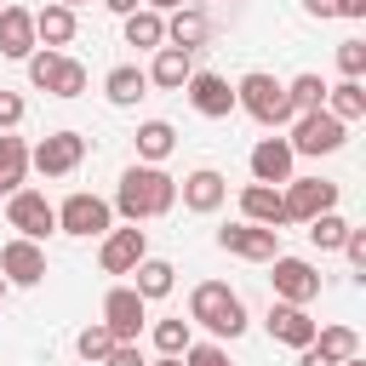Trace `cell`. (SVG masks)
I'll return each instance as SVG.
<instances>
[{
  "label": "cell",
  "mask_w": 366,
  "mask_h": 366,
  "mask_svg": "<svg viewBox=\"0 0 366 366\" xmlns=\"http://www.w3.org/2000/svg\"><path fill=\"white\" fill-rule=\"evenodd\" d=\"M177 206V177L160 172V166H132L120 172V189H114V212L126 223H143V217H166Z\"/></svg>",
  "instance_id": "6da1fadb"
},
{
  "label": "cell",
  "mask_w": 366,
  "mask_h": 366,
  "mask_svg": "<svg viewBox=\"0 0 366 366\" xmlns=\"http://www.w3.org/2000/svg\"><path fill=\"white\" fill-rule=\"evenodd\" d=\"M189 320L206 326L212 337H240V332H246V303H240L223 280H200V286L189 292Z\"/></svg>",
  "instance_id": "7a4b0ae2"
},
{
  "label": "cell",
  "mask_w": 366,
  "mask_h": 366,
  "mask_svg": "<svg viewBox=\"0 0 366 366\" xmlns=\"http://www.w3.org/2000/svg\"><path fill=\"white\" fill-rule=\"evenodd\" d=\"M234 109H246V114H252L257 126H286V120H292L286 86H280L274 74H263V69L240 74V86H234Z\"/></svg>",
  "instance_id": "3957f363"
},
{
  "label": "cell",
  "mask_w": 366,
  "mask_h": 366,
  "mask_svg": "<svg viewBox=\"0 0 366 366\" xmlns=\"http://www.w3.org/2000/svg\"><path fill=\"white\" fill-rule=\"evenodd\" d=\"M343 137H349V126L343 120H332L326 109H309V114H292V154H337L343 149Z\"/></svg>",
  "instance_id": "277c9868"
},
{
  "label": "cell",
  "mask_w": 366,
  "mask_h": 366,
  "mask_svg": "<svg viewBox=\"0 0 366 366\" xmlns=\"http://www.w3.org/2000/svg\"><path fill=\"white\" fill-rule=\"evenodd\" d=\"M280 206H286V223H309V217L337 206V183H326V177H286L280 183Z\"/></svg>",
  "instance_id": "5b68a950"
},
{
  "label": "cell",
  "mask_w": 366,
  "mask_h": 366,
  "mask_svg": "<svg viewBox=\"0 0 366 366\" xmlns=\"http://www.w3.org/2000/svg\"><path fill=\"white\" fill-rule=\"evenodd\" d=\"M6 223H11L23 240H46V234L57 229V206H51L40 189H11V200H6Z\"/></svg>",
  "instance_id": "8992f818"
},
{
  "label": "cell",
  "mask_w": 366,
  "mask_h": 366,
  "mask_svg": "<svg viewBox=\"0 0 366 366\" xmlns=\"http://www.w3.org/2000/svg\"><path fill=\"white\" fill-rule=\"evenodd\" d=\"M57 229H63V234H80V240L109 234V229H114V206L80 189V194H69V200L57 206Z\"/></svg>",
  "instance_id": "52a82bcc"
},
{
  "label": "cell",
  "mask_w": 366,
  "mask_h": 366,
  "mask_svg": "<svg viewBox=\"0 0 366 366\" xmlns=\"http://www.w3.org/2000/svg\"><path fill=\"white\" fill-rule=\"evenodd\" d=\"M80 160H86V137H80V132H51V137H40V143L29 149V166H34L40 177H69Z\"/></svg>",
  "instance_id": "ba28073f"
},
{
  "label": "cell",
  "mask_w": 366,
  "mask_h": 366,
  "mask_svg": "<svg viewBox=\"0 0 366 366\" xmlns=\"http://www.w3.org/2000/svg\"><path fill=\"white\" fill-rule=\"evenodd\" d=\"M217 246L246 257V263H274L280 257V229H257V223H229L217 229Z\"/></svg>",
  "instance_id": "9c48e42d"
},
{
  "label": "cell",
  "mask_w": 366,
  "mask_h": 366,
  "mask_svg": "<svg viewBox=\"0 0 366 366\" xmlns=\"http://www.w3.org/2000/svg\"><path fill=\"white\" fill-rule=\"evenodd\" d=\"M274 303H297V309H309L315 297H320V274H315V263H303V257H274Z\"/></svg>",
  "instance_id": "30bf717a"
},
{
  "label": "cell",
  "mask_w": 366,
  "mask_h": 366,
  "mask_svg": "<svg viewBox=\"0 0 366 366\" xmlns=\"http://www.w3.org/2000/svg\"><path fill=\"white\" fill-rule=\"evenodd\" d=\"M143 320H149V303H143L132 286H114V292L103 297V326L114 332V343H137Z\"/></svg>",
  "instance_id": "8fae6325"
},
{
  "label": "cell",
  "mask_w": 366,
  "mask_h": 366,
  "mask_svg": "<svg viewBox=\"0 0 366 366\" xmlns=\"http://www.w3.org/2000/svg\"><path fill=\"white\" fill-rule=\"evenodd\" d=\"M143 257H149V240H143V229H137V223H126V229H109V234H103V252H97L103 274H132Z\"/></svg>",
  "instance_id": "7c38bea8"
},
{
  "label": "cell",
  "mask_w": 366,
  "mask_h": 366,
  "mask_svg": "<svg viewBox=\"0 0 366 366\" xmlns=\"http://www.w3.org/2000/svg\"><path fill=\"white\" fill-rule=\"evenodd\" d=\"M0 274H6V286H40L46 280V252H40V240H6L0 246Z\"/></svg>",
  "instance_id": "4fadbf2b"
},
{
  "label": "cell",
  "mask_w": 366,
  "mask_h": 366,
  "mask_svg": "<svg viewBox=\"0 0 366 366\" xmlns=\"http://www.w3.org/2000/svg\"><path fill=\"white\" fill-rule=\"evenodd\" d=\"M183 92H189L194 114H206V120H223V114H234V86H229L223 74H212V69H194Z\"/></svg>",
  "instance_id": "5bb4252c"
},
{
  "label": "cell",
  "mask_w": 366,
  "mask_h": 366,
  "mask_svg": "<svg viewBox=\"0 0 366 366\" xmlns=\"http://www.w3.org/2000/svg\"><path fill=\"white\" fill-rule=\"evenodd\" d=\"M292 160H297V154H292L286 137H263V143L252 149V177L269 183V189H280V183L292 177Z\"/></svg>",
  "instance_id": "9a60e30c"
},
{
  "label": "cell",
  "mask_w": 366,
  "mask_h": 366,
  "mask_svg": "<svg viewBox=\"0 0 366 366\" xmlns=\"http://www.w3.org/2000/svg\"><path fill=\"white\" fill-rule=\"evenodd\" d=\"M269 337L286 343V349H309V343H315V320H309V309H297V303H274V309H269Z\"/></svg>",
  "instance_id": "2e32d148"
},
{
  "label": "cell",
  "mask_w": 366,
  "mask_h": 366,
  "mask_svg": "<svg viewBox=\"0 0 366 366\" xmlns=\"http://www.w3.org/2000/svg\"><path fill=\"white\" fill-rule=\"evenodd\" d=\"M34 46H40V40H34V11L0 6V57H23V63H29Z\"/></svg>",
  "instance_id": "e0dca14e"
},
{
  "label": "cell",
  "mask_w": 366,
  "mask_h": 366,
  "mask_svg": "<svg viewBox=\"0 0 366 366\" xmlns=\"http://www.w3.org/2000/svg\"><path fill=\"white\" fill-rule=\"evenodd\" d=\"M189 74H194V51H177V46H160L149 63V86H160V92H183Z\"/></svg>",
  "instance_id": "ac0fdd59"
},
{
  "label": "cell",
  "mask_w": 366,
  "mask_h": 366,
  "mask_svg": "<svg viewBox=\"0 0 366 366\" xmlns=\"http://www.w3.org/2000/svg\"><path fill=\"white\" fill-rule=\"evenodd\" d=\"M183 206L189 212H217L223 206V194H229V183H223V172H212V166H200V172H189L183 177Z\"/></svg>",
  "instance_id": "d6986e66"
},
{
  "label": "cell",
  "mask_w": 366,
  "mask_h": 366,
  "mask_svg": "<svg viewBox=\"0 0 366 366\" xmlns=\"http://www.w3.org/2000/svg\"><path fill=\"white\" fill-rule=\"evenodd\" d=\"M240 212H246V223H257V229H280V223H286L280 189H269V183H246V189H240Z\"/></svg>",
  "instance_id": "ffe728a7"
},
{
  "label": "cell",
  "mask_w": 366,
  "mask_h": 366,
  "mask_svg": "<svg viewBox=\"0 0 366 366\" xmlns=\"http://www.w3.org/2000/svg\"><path fill=\"white\" fill-rule=\"evenodd\" d=\"M206 34H212V23H206V11H200V6H177V11L166 17V46H177V51L206 46Z\"/></svg>",
  "instance_id": "44dd1931"
},
{
  "label": "cell",
  "mask_w": 366,
  "mask_h": 366,
  "mask_svg": "<svg viewBox=\"0 0 366 366\" xmlns=\"http://www.w3.org/2000/svg\"><path fill=\"white\" fill-rule=\"evenodd\" d=\"M34 40L46 46V51H57V46H69L74 40V11L69 6H46V11H34Z\"/></svg>",
  "instance_id": "7402d4cb"
},
{
  "label": "cell",
  "mask_w": 366,
  "mask_h": 366,
  "mask_svg": "<svg viewBox=\"0 0 366 366\" xmlns=\"http://www.w3.org/2000/svg\"><path fill=\"white\" fill-rule=\"evenodd\" d=\"M126 46H137V51H160V46H166V17L149 11V6H137V11L126 17Z\"/></svg>",
  "instance_id": "603a6c76"
},
{
  "label": "cell",
  "mask_w": 366,
  "mask_h": 366,
  "mask_svg": "<svg viewBox=\"0 0 366 366\" xmlns=\"http://www.w3.org/2000/svg\"><path fill=\"white\" fill-rule=\"evenodd\" d=\"M172 149H177L172 120H143V126H137V160H143V166H160Z\"/></svg>",
  "instance_id": "cb8c5ba5"
},
{
  "label": "cell",
  "mask_w": 366,
  "mask_h": 366,
  "mask_svg": "<svg viewBox=\"0 0 366 366\" xmlns=\"http://www.w3.org/2000/svg\"><path fill=\"white\" fill-rule=\"evenodd\" d=\"M103 92H109V103H114V109H132V103L149 92V74H143V69H132V63H120V69H109Z\"/></svg>",
  "instance_id": "d4e9b609"
},
{
  "label": "cell",
  "mask_w": 366,
  "mask_h": 366,
  "mask_svg": "<svg viewBox=\"0 0 366 366\" xmlns=\"http://www.w3.org/2000/svg\"><path fill=\"white\" fill-rule=\"evenodd\" d=\"M320 109H326L332 120H343V126H349V120H360V114H366V86H360V80L326 86V103H320Z\"/></svg>",
  "instance_id": "484cf974"
},
{
  "label": "cell",
  "mask_w": 366,
  "mask_h": 366,
  "mask_svg": "<svg viewBox=\"0 0 366 366\" xmlns=\"http://www.w3.org/2000/svg\"><path fill=\"white\" fill-rule=\"evenodd\" d=\"M132 274H137V280H132V292H137L143 303H149V297H166V292H172V280H177V269H172L166 257H143Z\"/></svg>",
  "instance_id": "4316f807"
},
{
  "label": "cell",
  "mask_w": 366,
  "mask_h": 366,
  "mask_svg": "<svg viewBox=\"0 0 366 366\" xmlns=\"http://www.w3.org/2000/svg\"><path fill=\"white\" fill-rule=\"evenodd\" d=\"M23 177H29V143L0 132V189L11 194V189H23Z\"/></svg>",
  "instance_id": "83f0119b"
},
{
  "label": "cell",
  "mask_w": 366,
  "mask_h": 366,
  "mask_svg": "<svg viewBox=\"0 0 366 366\" xmlns=\"http://www.w3.org/2000/svg\"><path fill=\"white\" fill-rule=\"evenodd\" d=\"M315 355H326L332 366H343V360L360 355V337L349 326H315Z\"/></svg>",
  "instance_id": "f1b7e54d"
},
{
  "label": "cell",
  "mask_w": 366,
  "mask_h": 366,
  "mask_svg": "<svg viewBox=\"0 0 366 366\" xmlns=\"http://www.w3.org/2000/svg\"><path fill=\"white\" fill-rule=\"evenodd\" d=\"M286 103H292V114L320 109V103H326V80H320V74H297V80H286Z\"/></svg>",
  "instance_id": "f546056e"
},
{
  "label": "cell",
  "mask_w": 366,
  "mask_h": 366,
  "mask_svg": "<svg viewBox=\"0 0 366 366\" xmlns=\"http://www.w3.org/2000/svg\"><path fill=\"white\" fill-rule=\"evenodd\" d=\"M74 349H80V360H86V366H103V355L114 349V332H109L103 320H92V326L74 337Z\"/></svg>",
  "instance_id": "4dcf8cb0"
},
{
  "label": "cell",
  "mask_w": 366,
  "mask_h": 366,
  "mask_svg": "<svg viewBox=\"0 0 366 366\" xmlns=\"http://www.w3.org/2000/svg\"><path fill=\"white\" fill-rule=\"evenodd\" d=\"M343 234H349V223H343L337 212H320V217H309V240H315L320 252H337V246H343Z\"/></svg>",
  "instance_id": "1f68e13d"
},
{
  "label": "cell",
  "mask_w": 366,
  "mask_h": 366,
  "mask_svg": "<svg viewBox=\"0 0 366 366\" xmlns=\"http://www.w3.org/2000/svg\"><path fill=\"white\" fill-rule=\"evenodd\" d=\"M86 80H92V74H86V63L63 57V63H57V80H51V97H80V92H86Z\"/></svg>",
  "instance_id": "d6a6232c"
},
{
  "label": "cell",
  "mask_w": 366,
  "mask_h": 366,
  "mask_svg": "<svg viewBox=\"0 0 366 366\" xmlns=\"http://www.w3.org/2000/svg\"><path fill=\"white\" fill-rule=\"evenodd\" d=\"M194 337H189V320H154V349L160 355H183Z\"/></svg>",
  "instance_id": "836d02e7"
},
{
  "label": "cell",
  "mask_w": 366,
  "mask_h": 366,
  "mask_svg": "<svg viewBox=\"0 0 366 366\" xmlns=\"http://www.w3.org/2000/svg\"><path fill=\"white\" fill-rule=\"evenodd\" d=\"M57 63H63V51H46V46H34V51H29V80H34L40 92H51V80H57Z\"/></svg>",
  "instance_id": "e575fe53"
},
{
  "label": "cell",
  "mask_w": 366,
  "mask_h": 366,
  "mask_svg": "<svg viewBox=\"0 0 366 366\" xmlns=\"http://www.w3.org/2000/svg\"><path fill=\"white\" fill-rule=\"evenodd\" d=\"M337 69H343V80H360L366 74V40H337Z\"/></svg>",
  "instance_id": "d590c367"
},
{
  "label": "cell",
  "mask_w": 366,
  "mask_h": 366,
  "mask_svg": "<svg viewBox=\"0 0 366 366\" xmlns=\"http://www.w3.org/2000/svg\"><path fill=\"white\" fill-rule=\"evenodd\" d=\"M183 366H234V360L223 355V343H189L183 349Z\"/></svg>",
  "instance_id": "8d00e7d4"
},
{
  "label": "cell",
  "mask_w": 366,
  "mask_h": 366,
  "mask_svg": "<svg viewBox=\"0 0 366 366\" xmlns=\"http://www.w3.org/2000/svg\"><path fill=\"white\" fill-rule=\"evenodd\" d=\"M343 257L355 263V280H366V229H349L343 234Z\"/></svg>",
  "instance_id": "74e56055"
},
{
  "label": "cell",
  "mask_w": 366,
  "mask_h": 366,
  "mask_svg": "<svg viewBox=\"0 0 366 366\" xmlns=\"http://www.w3.org/2000/svg\"><path fill=\"white\" fill-rule=\"evenodd\" d=\"M103 366H149V360H143V349H137V343H114V349L103 355Z\"/></svg>",
  "instance_id": "f35d334b"
},
{
  "label": "cell",
  "mask_w": 366,
  "mask_h": 366,
  "mask_svg": "<svg viewBox=\"0 0 366 366\" xmlns=\"http://www.w3.org/2000/svg\"><path fill=\"white\" fill-rule=\"evenodd\" d=\"M17 120H23V97L17 92H0V132H11Z\"/></svg>",
  "instance_id": "ab89813d"
},
{
  "label": "cell",
  "mask_w": 366,
  "mask_h": 366,
  "mask_svg": "<svg viewBox=\"0 0 366 366\" xmlns=\"http://www.w3.org/2000/svg\"><path fill=\"white\" fill-rule=\"evenodd\" d=\"M337 17H349V23H360V17H366V0H337Z\"/></svg>",
  "instance_id": "60d3db41"
},
{
  "label": "cell",
  "mask_w": 366,
  "mask_h": 366,
  "mask_svg": "<svg viewBox=\"0 0 366 366\" xmlns=\"http://www.w3.org/2000/svg\"><path fill=\"white\" fill-rule=\"evenodd\" d=\"M309 17H337V0H303Z\"/></svg>",
  "instance_id": "b9f144b4"
},
{
  "label": "cell",
  "mask_w": 366,
  "mask_h": 366,
  "mask_svg": "<svg viewBox=\"0 0 366 366\" xmlns=\"http://www.w3.org/2000/svg\"><path fill=\"white\" fill-rule=\"evenodd\" d=\"M103 6H109V11H114V17H132V11H137V6H143V0H103Z\"/></svg>",
  "instance_id": "7bdbcfd3"
},
{
  "label": "cell",
  "mask_w": 366,
  "mask_h": 366,
  "mask_svg": "<svg viewBox=\"0 0 366 366\" xmlns=\"http://www.w3.org/2000/svg\"><path fill=\"white\" fill-rule=\"evenodd\" d=\"M143 6H149V11H177L183 0H143Z\"/></svg>",
  "instance_id": "ee69618b"
},
{
  "label": "cell",
  "mask_w": 366,
  "mask_h": 366,
  "mask_svg": "<svg viewBox=\"0 0 366 366\" xmlns=\"http://www.w3.org/2000/svg\"><path fill=\"white\" fill-rule=\"evenodd\" d=\"M154 366H183V360H177V355H160V360H154Z\"/></svg>",
  "instance_id": "f6af8a7d"
},
{
  "label": "cell",
  "mask_w": 366,
  "mask_h": 366,
  "mask_svg": "<svg viewBox=\"0 0 366 366\" xmlns=\"http://www.w3.org/2000/svg\"><path fill=\"white\" fill-rule=\"evenodd\" d=\"M57 6H69V11H74V6H86V0H57Z\"/></svg>",
  "instance_id": "bcb514c9"
},
{
  "label": "cell",
  "mask_w": 366,
  "mask_h": 366,
  "mask_svg": "<svg viewBox=\"0 0 366 366\" xmlns=\"http://www.w3.org/2000/svg\"><path fill=\"white\" fill-rule=\"evenodd\" d=\"M343 366H366V360H360V355H355V360H343Z\"/></svg>",
  "instance_id": "7dc6e473"
},
{
  "label": "cell",
  "mask_w": 366,
  "mask_h": 366,
  "mask_svg": "<svg viewBox=\"0 0 366 366\" xmlns=\"http://www.w3.org/2000/svg\"><path fill=\"white\" fill-rule=\"evenodd\" d=\"M0 297H6V274H0Z\"/></svg>",
  "instance_id": "c3c4849f"
},
{
  "label": "cell",
  "mask_w": 366,
  "mask_h": 366,
  "mask_svg": "<svg viewBox=\"0 0 366 366\" xmlns=\"http://www.w3.org/2000/svg\"><path fill=\"white\" fill-rule=\"evenodd\" d=\"M0 194H6V189H0Z\"/></svg>",
  "instance_id": "681fc988"
}]
</instances>
